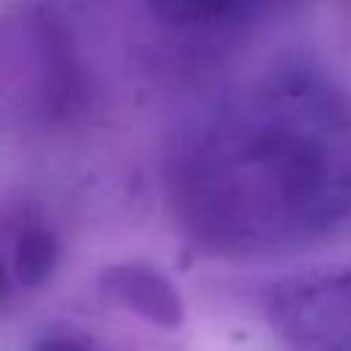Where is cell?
<instances>
[{"label": "cell", "instance_id": "obj_1", "mask_svg": "<svg viewBox=\"0 0 351 351\" xmlns=\"http://www.w3.org/2000/svg\"><path fill=\"white\" fill-rule=\"evenodd\" d=\"M178 222L233 261L315 250L351 230V82L313 49L280 55L211 121L173 181Z\"/></svg>", "mask_w": 351, "mask_h": 351}, {"label": "cell", "instance_id": "obj_2", "mask_svg": "<svg viewBox=\"0 0 351 351\" xmlns=\"http://www.w3.org/2000/svg\"><path fill=\"white\" fill-rule=\"evenodd\" d=\"M263 310L285 351H351V261L274 280Z\"/></svg>", "mask_w": 351, "mask_h": 351}, {"label": "cell", "instance_id": "obj_3", "mask_svg": "<svg viewBox=\"0 0 351 351\" xmlns=\"http://www.w3.org/2000/svg\"><path fill=\"white\" fill-rule=\"evenodd\" d=\"M99 296L151 326L178 329L186 318L184 296L176 282L148 261H115L107 263L96 277Z\"/></svg>", "mask_w": 351, "mask_h": 351}, {"label": "cell", "instance_id": "obj_4", "mask_svg": "<svg viewBox=\"0 0 351 351\" xmlns=\"http://www.w3.org/2000/svg\"><path fill=\"white\" fill-rule=\"evenodd\" d=\"M63 258L60 236L38 214L25 211L11 225V271L19 288H44Z\"/></svg>", "mask_w": 351, "mask_h": 351}, {"label": "cell", "instance_id": "obj_5", "mask_svg": "<svg viewBox=\"0 0 351 351\" xmlns=\"http://www.w3.org/2000/svg\"><path fill=\"white\" fill-rule=\"evenodd\" d=\"M154 19L176 30H219L247 19L258 0H145Z\"/></svg>", "mask_w": 351, "mask_h": 351}, {"label": "cell", "instance_id": "obj_6", "mask_svg": "<svg viewBox=\"0 0 351 351\" xmlns=\"http://www.w3.org/2000/svg\"><path fill=\"white\" fill-rule=\"evenodd\" d=\"M16 280L11 271V228L0 222V313H5L16 296Z\"/></svg>", "mask_w": 351, "mask_h": 351}, {"label": "cell", "instance_id": "obj_7", "mask_svg": "<svg viewBox=\"0 0 351 351\" xmlns=\"http://www.w3.org/2000/svg\"><path fill=\"white\" fill-rule=\"evenodd\" d=\"M30 351H99L90 340L80 337V335H66V332H55V335H44L33 343Z\"/></svg>", "mask_w": 351, "mask_h": 351}]
</instances>
